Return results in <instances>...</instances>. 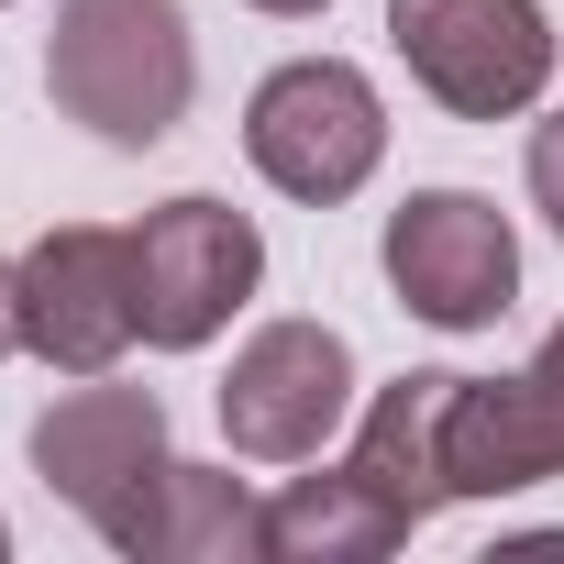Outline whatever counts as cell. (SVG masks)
Returning a JSON list of instances; mask_svg holds the SVG:
<instances>
[{
    "mask_svg": "<svg viewBox=\"0 0 564 564\" xmlns=\"http://www.w3.org/2000/svg\"><path fill=\"white\" fill-rule=\"evenodd\" d=\"M254 276H265V232L188 188V199H155L133 221V311H144V344L155 355H199L243 300H254Z\"/></svg>",
    "mask_w": 564,
    "mask_h": 564,
    "instance_id": "277c9868",
    "label": "cell"
},
{
    "mask_svg": "<svg viewBox=\"0 0 564 564\" xmlns=\"http://www.w3.org/2000/svg\"><path fill=\"white\" fill-rule=\"evenodd\" d=\"M254 12H276V23H311V12H333V0H254Z\"/></svg>",
    "mask_w": 564,
    "mask_h": 564,
    "instance_id": "9a60e30c",
    "label": "cell"
},
{
    "mask_svg": "<svg viewBox=\"0 0 564 564\" xmlns=\"http://www.w3.org/2000/svg\"><path fill=\"white\" fill-rule=\"evenodd\" d=\"M454 366H421V377H399V388H377V410L355 421V476L421 531L432 509H454V476H443V432H454Z\"/></svg>",
    "mask_w": 564,
    "mask_h": 564,
    "instance_id": "30bf717a",
    "label": "cell"
},
{
    "mask_svg": "<svg viewBox=\"0 0 564 564\" xmlns=\"http://www.w3.org/2000/svg\"><path fill=\"white\" fill-rule=\"evenodd\" d=\"M0 553H12V520H0Z\"/></svg>",
    "mask_w": 564,
    "mask_h": 564,
    "instance_id": "2e32d148",
    "label": "cell"
},
{
    "mask_svg": "<svg viewBox=\"0 0 564 564\" xmlns=\"http://www.w3.org/2000/svg\"><path fill=\"white\" fill-rule=\"evenodd\" d=\"M133 564H265V498L232 465H166V498Z\"/></svg>",
    "mask_w": 564,
    "mask_h": 564,
    "instance_id": "7c38bea8",
    "label": "cell"
},
{
    "mask_svg": "<svg viewBox=\"0 0 564 564\" xmlns=\"http://www.w3.org/2000/svg\"><path fill=\"white\" fill-rule=\"evenodd\" d=\"M531 210L564 232V111H542V122H531Z\"/></svg>",
    "mask_w": 564,
    "mask_h": 564,
    "instance_id": "4fadbf2b",
    "label": "cell"
},
{
    "mask_svg": "<svg viewBox=\"0 0 564 564\" xmlns=\"http://www.w3.org/2000/svg\"><path fill=\"white\" fill-rule=\"evenodd\" d=\"M243 155H254L265 188L333 210V199H355V188L377 177V155H388V100H377V78L344 67V56H289V67L243 100Z\"/></svg>",
    "mask_w": 564,
    "mask_h": 564,
    "instance_id": "3957f363",
    "label": "cell"
},
{
    "mask_svg": "<svg viewBox=\"0 0 564 564\" xmlns=\"http://www.w3.org/2000/svg\"><path fill=\"white\" fill-rule=\"evenodd\" d=\"M355 410V344L333 322H265L221 377V443L254 465H311Z\"/></svg>",
    "mask_w": 564,
    "mask_h": 564,
    "instance_id": "ba28073f",
    "label": "cell"
},
{
    "mask_svg": "<svg viewBox=\"0 0 564 564\" xmlns=\"http://www.w3.org/2000/svg\"><path fill=\"white\" fill-rule=\"evenodd\" d=\"M410 542V520L355 476V465H322V476H300L289 498H265V564H377V553H399Z\"/></svg>",
    "mask_w": 564,
    "mask_h": 564,
    "instance_id": "8fae6325",
    "label": "cell"
},
{
    "mask_svg": "<svg viewBox=\"0 0 564 564\" xmlns=\"http://www.w3.org/2000/svg\"><path fill=\"white\" fill-rule=\"evenodd\" d=\"M388 45L454 122H509L553 78L542 0H388Z\"/></svg>",
    "mask_w": 564,
    "mask_h": 564,
    "instance_id": "5b68a950",
    "label": "cell"
},
{
    "mask_svg": "<svg viewBox=\"0 0 564 564\" xmlns=\"http://www.w3.org/2000/svg\"><path fill=\"white\" fill-rule=\"evenodd\" d=\"M12 289H23V355H45L56 377H111L144 344L133 311V232L100 221H56L12 254Z\"/></svg>",
    "mask_w": 564,
    "mask_h": 564,
    "instance_id": "52a82bcc",
    "label": "cell"
},
{
    "mask_svg": "<svg viewBox=\"0 0 564 564\" xmlns=\"http://www.w3.org/2000/svg\"><path fill=\"white\" fill-rule=\"evenodd\" d=\"M0 355H23V289H12V265H0Z\"/></svg>",
    "mask_w": 564,
    "mask_h": 564,
    "instance_id": "5bb4252c",
    "label": "cell"
},
{
    "mask_svg": "<svg viewBox=\"0 0 564 564\" xmlns=\"http://www.w3.org/2000/svg\"><path fill=\"white\" fill-rule=\"evenodd\" d=\"M443 476H454V498H509V487L564 476V322L542 333V355L520 377H465L454 388Z\"/></svg>",
    "mask_w": 564,
    "mask_h": 564,
    "instance_id": "9c48e42d",
    "label": "cell"
},
{
    "mask_svg": "<svg viewBox=\"0 0 564 564\" xmlns=\"http://www.w3.org/2000/svg\"><path fill=\"white\" fill-rule=\"evenodd\" d=\"M45 89L67 122H89L100 144L144 155L188 122L199 89V45L177 0H56V34H45Z\"/></svg>",
    "mask_w": 564,
    "mask_h": 564,
    "instance_id": "6da1fadb",
    "label": "cell"
},
{
    "mask_svg": "<svg viewBox=\"0 0 564 564\" xmlns=\"http://www.w3.org/2000/svg\"><path fill=\"white\" fill-rule=\"evenodd\" d=\"M166 399L155 388H111V377H89V388H67L45 421H34V476L111 542V553H144V520H155V498H166Z\"/></svg>",
    "mask_w": 564,
    "mask_h": 564,
    "instance_id": "7a4b0ae2",
    "label": "cell"
},
{
    "mask_svg": "<svg viewBox=\"0 0 564 564\" xmlns=\"http://www.w3.org/2000/svg\"><path fill=\"white\" fill-rule=\"evenodd\" d=\"M377 254H388L399 311H421L432 333H487L520 300V232L476 188H410L388 210V243Z\"/></svg>",
    "mask_w": 564,
    "mask_h": 564,
    "instance_id": "8992f818",
    "label": "cell"
}]
</instances>
